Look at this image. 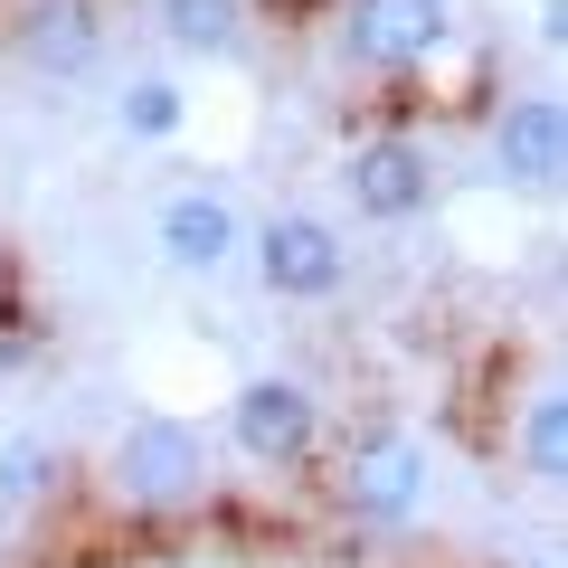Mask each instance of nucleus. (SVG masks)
Wrapping results in <instances>:
<instances>
[{"mask_svg":"<svg viewBox=\"0 0 568 568\" xmlns=\"http://www.w3.org/2000/svg\"><path fill=\"white\" fill-rule=\"evenodd\" d=\"M200 484H209V446H200V426H181V417H142L114 446V493L142 503V511L190 503Z\"/></svg>","mask_w":568,"mask_h":568,"instance_id":"1","label":"nucleus"},{"mask_svg":"<svg viewBox=\"0 0 568 568\" xmlns=\"http://www.w3.org/2000/svg\"><path fill=\"white\" fill-rule=\"evenodd\" d=\"M256 275H265V294H284V304H313V294H332V284L351 275V246L332 237L323 219H275L256 237Z\"/></svg>","mask_w":568,"mask_h":568,"instance_id":"2","label":"nucleus"},{"mask_svg":"<svg viewBox=\"0 0 568 568\" xmlns=\"http://www.w3.org/2000/svg\"><path fill=\"white\" fill-rule=\"evenodd\" d=\"M446 29H455V10L446 0H351V58L361 67H417V58H436L446 48Z\"/></svg>","mask_w":568,"mask_h":568,"instance_id":"3","label":"nucleus"},{"mask_svg":"<svg viewBox=\"0 0 568 568\" xmlns=\"http://www.w3.org/2000/svg\"><path fill=\"white\" fill-rule=\"evenodd\" d=\"M227 426H237V446L256 455V465H304L323 417H313V398L294 379H246L237 407H227Z\"/></svg>","mask_w":568,"mask_h":568,"instance_id":"4","label":"nucleus"},{"mask_svg":"<svg viewBox=\"0 0 568 568\" xmlns=\"http://www.w3.org/2000/svg\"><path fill=\"white\" fill-rule=\"evenodd\" d=\"M342 181H351V200H361V219H417V209L436 200V171H426V152H417V142H398V133L361 142Z\"/></svg>","mask_w":568,"mask_h":568,"instance_id":"5","label":"nucleus"},{"mask_svg":"<svg viewBox=\"0 0 568 568\" xmlns=\"http://www.w3.org/2000/svg\"><path fill=\"white\" fill-rule=\"evenodd\" d=\"M493 152H503L511 181L549 190V181L568 171V114H559L549 95H511V104H503V123H493Z\"/></svg>","mask_w":568,"mask_h":568,"instance_id":"6","label":"nucleus"},{"mask_svg":"<svg viewBox=\"0 0 568 568\" xmlns=\"http://www.w3.org/2000/svg\"><path fill=\"white\" fill-rule=\"evenodd\" d=\"M342 493H351V511H369V521H398V511H417V493H426V455L407 446V436H379V446L351 455Z\"/></svg>","mask_w":568,"mask_h":568,"instance_id":"7","label":"nucleus"},{"mask_svg":"<svg viewBox=\"0 0 568 568\" xmlns=\"http://www.w3.org/2000/svg\"><path fill=\"white\" fill-rule=\"evenodd\" d=\"M162 246H171V265L209 275V265H227V256H237V209H227V200H209V190H181V200L162 209Z\"/></svg>","mask_w":568,"mask_h":568,"instance_id":"8","label":"nucleus"},{"mask_svg":"<svg viewBox=\"0 0 568 568\" xmlns=\"http://www.w3.org/2000/svg\"><path fill=\"white\" fill-rule=\"evenodd\" d=\"M95 10L85 0H29V20H20V48H29V67H58V77H77L85 58H95Z\"/></svg>","mask_w":568,"mask_h":568,"instance_id":"9","label":"nucleus"},{"mask_svg":"<svg viewBox=\"0 0 568 568\" xmlns=\"http://www.w3.org/2000/svg\"><path fill=\"white\" fill-rule=\"evenodd\" d=\"M162 20H171V39L181 48H237V29H246V0H162Z\"/></svg>","mask_w":568,"mask_h":568,"instance_id":"10","label":"nucleus"},{"mask_svg":"<svg viewBox=\"0 0 568 568\" xmlns=\"http://www.w3.org/2000/svg\"><path fill=\"white\" fill-rule=\"evenodd\" d=\"M521 465H530V484H559V474H568V407H559V398H530Z\"/></svg>","mask_w":568,"mask_h":568,"instance_id":"11","label":"nucleus"},{"mask_svg":"<svg viewBox=\"0 0 568 568\" xmlns=\"http://www.w3.org/2000/svg\"><path fill=\"white\" fill-rule=\"evenodd\" d=\"M114 123H123V133H133V142H162V133H181V85H162V77H142L133 95L114 104Z\"/></svg>","mask_w":568,"mask_h":568,"instance_id":"12","label":"nucleus"},{"mask_svg":"<svg viewBox=\"0 0 568 568\" xmlns=\"http://www.w3.org/2000/svg\"><path fill=\"white\" fill-rule=\"evenodd\" d=\"M48 484H58V455H48L39 436H20V446L0 455V493H10V503H39Z\"/></svg>","mask_w":568,"mask_h":568,"instance_id":"13","label":"nucleus"}]
</instances>
